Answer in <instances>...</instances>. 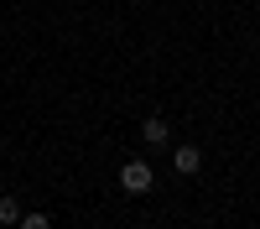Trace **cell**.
<instances>
[{"instance_id":"3957f363","label":"cell","mask_w":260,"mask_h":229,"mask_svg":"<svg viewBox=\"0 0 260 229\" xmlns=\"http://www.w3.org/2000/svg\"><path fill=\"white\" fill-rule=\"evenodd\" d=\"M167 136H172V130H167L161 115H151V120L141 125V141H146V146H167Z\"/></svg>"},{"instance_id":"277c9868","label":"cell","mask_w":260,"mask_h":229,"mask_svg":"<svg viewBox=\"0 0 260 229\" xmlns=\"http://www.w3.org/2000/svg\"><path fill=\"white\" fill-rule=\"evenodd\" d=\"M0 224H21V203L11 193H0Z\"/></svg>"},{"instance_id":"5b68a950","label":"cell","mask_w":260,"mask_h":229,"mask_svg":"<svg viewBox=\"0 0 260 229\" xmlns=\"http://www.w3.org/2000/svg\"><path fill=\"white\" fill-rule=\"evenodd\" d=\"M21 229H52L47 214H21Z\"/></svg>"},{"instance_id":"7a4b0ae2","label":"cell","mask_w":260,"mask_h":229,"mask_svg":"<svg viewBox=\"0 0 260 229\" xmlns=\"http://www.w3.org/2000/svg\"><path fill=\"white\" fill-rule=\"evenodd\" d=\"M198 167H203L198 146H177V151H172V172H177V177H198Z\"/></svg>"},{"instance_id":"6da1fadb","label":"cell","mask_w":260,"mask_h":229,"mask_svg":"<svg viewBox=\"0 0 260 229\" xmlns=\"http://www.w3.org/2000/svg\"><path fill=\"white\" fill-rule=\"evenodd\" d=\"M151 182H156V172H151L146 161H125L120 167V187L125 193H151Z\"/></svg>"}]
</instances>
